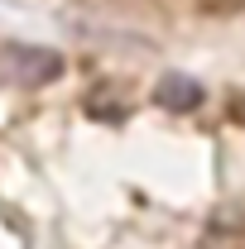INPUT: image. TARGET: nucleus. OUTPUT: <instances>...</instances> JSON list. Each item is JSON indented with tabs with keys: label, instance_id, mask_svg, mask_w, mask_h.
I'll return each mask as SVG.
<instances>
[{
	"label": "nucleus",
	"instance_id": "f257e3e1",
	"mask_svg": "<svg viewBox=\"0 0 245 249\" xmlns=\"http://www.w3.org/2000/svg\"><path fill=\"white\" fill-rule=\"evenodd\" d=\"M0 62L15 87H48L53 77H62V58L53 48H34V43H5Z\"/></svg>",
	"mask_w": 245,
	"mask_h": 249
},
{
	"label": "nucleus",
	"instance_id": "f03ea898",
	"mask_svg": "<svg viewBox=\"0 0 245 249\" xmlns=\"http://www.w3.org/2000/svg\"><path fill=\"white\" fill-rule=\"evenodd\" d=\"M154 101H159L163 110H173V115H187V110H197V106L207 101V91H202L192 77H183V72H168V77H159Z\"/></svg>",
	"mask_w": 245,
	"mask_h": 249
},
{
	"label": "nucleus",
	"instance_id": "7ed1b4c3",
	"mask_svg": "<svg viewBox=\"0 0 245 249\" xmlns=\"http://www.w3.org/2000/svg\"><path fill=\"white\" fill-rule=\"evenodd\" d=\"M202 10H207V15H231L236 0H202Z\"/></svg>",
	"mask_w": 245,
	"mask_h": 249
},
{
	"label": "nucleus",
	"instance_id": "20e7f679",
	"mask_svg": "<svg viewBox=\"0 0 245 249\" xmlns=\"http://www.w3.org/2000/svg\"><path fill=\"white\" fill-rule=\"evenodd\" d=\"M231 115H236V124H245V96H236V101H231Z\"/></svg>",
	"mask_w": 245,
	"mask_h": 249
}]
</instances>
